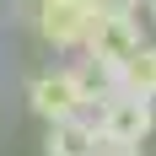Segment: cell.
I'll list each match as a JSON object with an SVG mask.
<instances>
[{
    "mask_svg": "<svg viewBox=\"0 0 156 156\" xmlns=\"http://www.w3.org/2000/svg\"><path fill=\"white\" fill-rule=\"evenodd\" d=\"M92 124L102 135V145H145L156 129V102L135 92H113L102 108H92Z\"/></svg>",
    "mask_w": 156,
    "mask_h": 156,
    "instance_id": "1",
    "label": "cell"
},
{
    "mask_svg": "<svg viewBox=\"0 0 156 156\" xmlns=\"http://www.w3.org/2000/svg\"><path fill=\"white\" fill-rule=\"evenodd\" d=\"M32 27H38V38H43L54 54H81L86 27H92V5H86V0H38Z\"/></svg>",
    "mask_w": 156,
    "mask_h": 156,
    "instance_id": "2",
    "label": "cell"
},
{
    "mask_svg": "<svg viewBox=\"0 0 156 156\" xmlns=\"http://www.w3.org/2000/svg\"><path fill=\"white\" fill-rule=\"evenodd\" d=\"M145 43V22L140 16H92V27H86V43H81V54L97 65H119L135 54V48Z\"/></svg>",
    "mask_w": 156,
    "mask_h": 156,
    "instance_id": "3",
    "label": "cell"
},
{
    "mask_svg": "<svg viewBox=\"0 0 156 156\" xmlns=\"http://www.w3.org/2000/svg\"><path fill=\"white\" fill-rule=\"evenodd\" d=\"M27 108L38 113L43 124H59V119L86 113V97H81L76 76H70V65H54V70H43V76L27 81Z\"/></svg>",
    "mask_w": 156,
    "mask_h": 156,
    "instance_id": "4",
    "label": "cell"
},
{
    "mask_svg": "<svg viewBox=\"0 0 156 156\" xmlns=\"http://www.w3.org/2000/svg\"><path fill=\"white\" fill-rule=\"evenodd\" d=\"M102 135H97L92 113H76V119H59V124H48L43 135V156H97Z\"/></svg>",
    "mask_w": 156,
    "mask_h": 156,
    "instance_id": "5",
    "label": "cell"
},
{
    "mask_svg": "<svg viewBox=\"0 0 156 156\" xmlns=\"http://www.w3.org/2000/svg\"><path fill=\"white\" fill-rule=\"evenodd\" d=\"M70 76H76L81 97H86V113H92V108H102L113 92H124V86H119V70H113V65H97V59H86V54L70 65Z\"/></svg>",
    "mask_w": 156,
    "mask_h": 156,
    "instance_id": "6",
    "label": "cell"
},
{
    "mask_svg": "<svg viewBox=\"0 0 156 156\" xmlns=\"http://www.w3.org/2000/svg\"><path fill=\"white\" fill-rule=\"evenodd\" d=\"M119 86L124 92H135V97H151L156 102V43L145 38L135 54H129L124 65H119Z\"/></svg>",
    "mask_w": 156,
    "mask_h": 156,
    "instance_id": "7",
    "label": "cell"
},
{
    "mask_svg": "<svg viewBox=\"0 0 156 156\" xmlns=\"http://www.w3.org/2000/svg\"><path fill=\"white\" fill-rule=\"evenodd\" d=\"M92 5V16H140L145 0H86Z\"/></svg>",
    "mask_w": 156,
    "mask_h": 156,
    "instance_id": "8",
    "label": "cell"
},
{
    "mask_svg": "<svg viewBox=\"0 0 156 156\" xmlns=\"http://www.w3.org/2000/svg\"><path fill=\"white\" fill-rule=\"evenodd\" d=\"M97 156H140V145H97Z\"/></svg>",
    "mask_w": 156,
    "mask_h": 156,
    "instance_id": "9",
    "label": "cell"
},
{
    "mask_svg": "<svg viewBox=\"0 0 156 156\" xmlns=\"http://www.w3.org/2000/svg\"><path fill=\"white\" fill-rule=\"evenodd\" d=\"M145 11H151V22H156V0H145Z\"/></svg>",
    "mask_w": 156,
    "mask_h": 156,
    "instance_id": "10",
    "label": "cell"
}]
</instances>
